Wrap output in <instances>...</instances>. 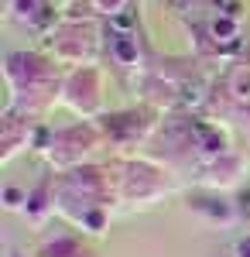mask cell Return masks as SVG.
Segmentation results:
<instances>
[{"instance_id":"cell-1","label":"cell","mask_w":250,"mask_h":257,"mask_svg":"<svg viewBox=\"0 0 250 257\" xmlns=\"http://www.w3.org/2000/svg\"><path fill=\"white\" fill-rule=\"evenodd\" d=\"M175 4H182V0H175Z\"/></svg>"}]
</instances>
